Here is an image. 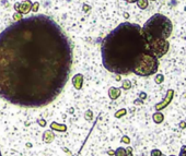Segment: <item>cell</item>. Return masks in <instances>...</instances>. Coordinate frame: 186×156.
Returning <instances> with one entry per match:
<instances>
[{
	"label": "cell",
	"instance_id": "cell-10",
	"mask_svg": "<svg viewBox=\"0 0 186 156\" xmlns=\"http://www.w3.org/2000/svg\"><path fill=\"white\" fill-rule=\"evenodd\" d=\"M137 6L140 9H146L148 7V0H137Z\"/></svg>",
	"mask_w": 186,
	"mask_h": 156
},
{
	"label": "cell",
	"instance_id": "cell-25",
	"mask_svg": "<svg viewBox=\"0 0 186 156\" xmlns=\"http://www.w3.org/2000/svg\"><path fill=\"white\" fill-rule=\"evenodd\" d=\"M0 156H2V155H1V152H0Z\"/></svg>",
	"mask_w": 186,
	"mask_h": 156
},
{
	"label": "cell",
	"instance_id": "cell-16",
	"mask_svg": "<svg viewBox=\"0 0 186 156\" xmlns=\"http://www.w3.org/2000/svg\"><path fill=\"white\" fill-rule=\"evenodd\" d=\"M151 156H164V155H163L162 152H161L160 150L154 149V150H152V151H151Z\"/></svg>",
	"mask_w": 186,
	"mask_h": 156
},
{
	"label": "cell",
	"instance_id": "cell-18",
	"mask_svg": "<svg viewBox=\"0 0 186 156\" xmlns=\"http://www.w3.org/2000/svg\"><path fill=\"white\" fill-rule=\"evenodd\" d=\"M179 156H186V145H183V146L181 147Z\"/></svg>",
	"mask_w": 186,
	"mask_h": 156
},
{
	"label": "cell",
	"instance_id": "cell-19",
	"mask_svg": "<svg viewBox=\"0 0 186 156\" xmlns=\"http://www.w3.org/2000/svg\"><path fill=\"white\" fill-rule=\"evenodd\" d=\"M131 152H133V149H131V147H127V149H126V156H133Z\"/></svg>",
	"mask_w": 186,
	"mask_h": 156
},
{
	"label": "cell",
	"instance_id": "cell-11",
	"mask_svg": "<svg viewBox=\"0 0 186 156\" xmlns=\"http://www.w3.org/2000/svg\"><path fill=\"white\" fill-rule=\"evenodd\" d=\"M51 128L55 129V130H57V131H65L66 130V126H63V124H56V122L51 124Z\"/></svg>",
	"mask_w": 186,
	"mask_h": 156
},
{
	"label": "cell",
	"instance_id": "cell-27",
	"mask_svg": "<svg viewBox=\"0 0 186 156\" xmlns=\"http://www.w3.org/2000/svg\"><path fill=\"white\" fill-rule=\"evenodd\" d=\"M142 156H146V155H142Z\"/></svg>",
	"mask_w": 186,
	"mask_h": 156
},
{
	"label": "cell",
	"instance_id": "cell-4",
	"mask_svg": "<svg viewBox=\"0 0 186 156\" xmlns=\"http://www.w3.org/2000/svg\"><path fill=\"white\" fill-rule=\"evenodd\" d=\"M158 58L152 55L149 50H147L140 58L137 67L134 70V73L139 76H150L158 71Z\"/></svg>",
	"mask_w": 186,
	"mask_h": 156
},
{
	"label": "cell",
	"instance_id": "cell-3",
	"mask_svg": "<svg viewBox=\"0 0 186 156\" xmlns=\"http://www.w3.org/2000/svg\"><path fill=\"white\" fill-rule=\"evenodd\" d=\"M141 30L148 50L158 59L163 57L170 48L167 38L173 31V24L170 19L157 13L147 21Z\"/></svg>",
	"mask_w": 186,
	"mask_h": 156
},
{
	"label": "cell",
	"instance_id": "cell-28",
	"mask_svg": "<svg viewBox=\"0 0 186 156\" xmlns=\"http://www.w3.org/2000/svg\"><path fill=\"white\" fill-rule=\"evenodd\" d=\"M152 1H154V0H152Z\"/></svg>",
	"mask_w": 186,
	"mask_h": 156
},
{
	"label": "cell",
	"instance_id": "cell-12",
	"mask_svg": "<svg viewBox=\"0 0 186 156\" xmlns=\"http://www.w3.org/2000/svg\"><path fill=\"white\" fill-rule=\"evenodd\" d=\"M115 156H126V149L124 147H118L115 151Z\"/></svg>",
	"mask_w": 186,
	"mask_h": 156
},
{
	"label": "cell",
	"instance_id": "cell-7",
	"mask_svg": "<svg viewBox=\"0 0 186 156\" xmlns=\"http://www.w3.org/2000/svg\"><path fill=\"white\" fill-rule=\"evenodd\" d=\"M82 83H83V76H82V74H76V76L72 78V84H73V86L76 87L77 90L81 89Z\"/></svg>",
	"mask_w": 186,
	"mask_h": 156
},
{
	"label": "cell",
	"instance_id": "cell-26",
	"mask_svg": "<svg viewBox=\"0 0 186 156\" xmlns=\"http://www.w3.org/2000/svg\"><path fill=\"white\" fill-rule=\"evenodd\" d=\"M170 156H175V155H170Z\"/></svg>",
	"mask_w": 186,
	"mask_h": 156
},
{
	"label": "cell",
	"instance_id": "cell-23",
	"mask_svg": "<svg viewBox=\"0 0 186 156\" xmlns=\"http://www.w3.org/2000/svg\"><path fill=\"white\" fill-rule=\"evenodd\" d=\"M128 3H134V2H137V0H126Z\"/></svg>",
	"mask_w": 186,
	"mask_h": 156
},
{
	"label": "cell",
	"instance_id": "cell-1",
	"mask_svg": "<svg viewBox=\"0 0 186 156\" xmlns=\"http://www.w3.org/2000/svg\"><path fill=\"white\" fill-rule=\"evenodd\" d=\"M72 46L53 19L32 15L0 34V97L21 107H42L63 92Z\"/></svg>",
	"mask_w": 186,
	"mask_h": 156
},
{
	"label": "cell",
	"instance_id": "cell-15",
	"mask_svg": "<svg viewBox=\"0 0 186 156\" xmlns=\"http://www.w3.org/2000/svg\"><path fill=\"white\" fill-rule=\"evenodd\" d=\"M130 87H131V83H130L129 80H125L123 82V89H125V90H129Z\"/></svg>",
	"mask_w": 186,
	"mask_h": 156
},
{
	"label": "cell",
	"instance_id": "cell-5",
	"mask_svg": "<svg viewBox=\"0 0 186 156\" xmlns=\"http://www.w3.org/2000/svg\"><path fill=\"white\" fill-rule=\"evenodd\" d=\"M173 96H174V91H173V90H167L166 95H165L164 99H163L161 103L157 104V105H156V109L159 111V110H161V109H163V108H165L167 105H170V103L172 102V99H173Z\"/></svg>",
	"mask_w": 186,
	"mask_h": 156
},
{
	"label": "cell",
	"instance_id": "cell-17",
	"mask_svg": "<svg viewBox=\"0 0 186 156\" xmlns=\"http://www.w3.org/2000/svg\"><path fill=\"white\" fill-rule=\"evenodd\" d=\"M126 114V109H121L119 111H117L116 114H115V117L116 118H119V117H122V116H124Z\"/></svg>",
	"mask_w": 186,
	"mask_h": 156
},
{
	"label": "cell",
	"instance_id": "cell-24",
	"mask_svg": "<svg viewBox=\"0 0 186 156\" xmlns=\"http://www.w3.org/2000/svg\"><path fill=\"white\" fill-rule=\"evenodd\" d=\"M146 96L147 95L144 94V93H141V94H140V97H141V98H146Z\"/></svg>",
	"mask_w": 186,
	"mask_h": 156
},
{
	"label": "cell",
	"instance_id": "cell-8",
	"mask_svg": "<svg viewBox=\"0 0 186 156\" xmlns=\"http://www.w3.org/2000/svg\"><path fill=\"white\" fill-rule=\"evenodd\" d=\"M108 95L112 99L118 98V96H121V90L116 89V87H111L108 91Z\"/></svg>",
	"mask_w": 186,
	"mask_h": 156
},
{
	"label": "cell",
	"instance_id": "cell-9",
	"mask_svg": "<svg viewBox=\"0 0 186 156\" xmlns=\"http://www.w3.org/2000/svg\"><path fill=\"white\" fill-rule=\"evenodd\" d=\"M152 119H153V121L156 122V124H161V122H163V120H164V116H163V114H161L160 111H157V113H154L153 115H152Z\"/></svg>",
	"mask_w": 186,
	"mask_h": 156
},
{
	"label": "cell",
	"instance_id": "cell-6",
	"mask_svg": "<svg viewBox=\"0 0 186 156\" xmlns=\"http://www.w3.org/2000/svg\"><path fill=\"white\" fill-rule=\"evenodd\" d=\"M14 9L20 12L21 14H26L32 9V2H31L30 0H26V1H23V2L16 3L14 5Z\"/></svg>",
	"mask_w": 186,
	"mask_h": 156
},
{
	"label": "cell",
	"instance_id": "cell-20",
	"mask_svg": "<svg viewBox=\"0 0 186 156\" xmlns=\"http://www.w3.org/2000/svg\"><path fill=\"white\" fill-rule=\"evenodd\" d=\"M122 142H124V143H129L130 142V140H129V138L128 136H123V139H122Z\"/></svg>",
	"mask_w": 186,
	"mask_h": 156
},
{
	"label": "cell",
	"instance_id": "cell-22",
	"mask_svg": "<svg viewBox=\"0 0 186 156\" xmlns=\"http://www.w3.org/2000/svg\"><path fill=\"white\" fill-rule=\"evenodd\" d=\"M37 8H38V3H35V5H34V9H32L33 10V11H37Z\"/></svg>",
	"mask_w": 186,
	"mask_h": 156
},
{
	"label": "cell",
	"instance_id": "cell-14",
	"mask_svg": "<svg viewBox=\"0 0 186 156\" xmlns=\"http://www.w3.org/2000/svg\"><path fill=\"white\" fill-rule=\"evenodd\" d=\"M163 81H164V76H163V74H157V76H154V82H156L157 84H161Z\"/></svg>",
	"mask_w": 186,
	"mask_h": 156
},
{
	"label": "cell",
	"instance_id": "cell-2",
	"mask_svg": "<svg viewBox=\"0 0 186 156\" xmlns=\"http://www.w3.org/2000/svg\"><path fill=\"white\" fill-rule=\"evenodd\" d=\"M147 48L141 26L125 22L103 38L101 45L103 66L116 74L134 73Z\"/></svg>",
	"mask_w": 186,
	"mask_h": 156
},
{
	"label": "cell",
	"instance_id": "cell-13",
	"mask_svg": "<svg viewBox=\"0 0 186 156\" xmlns=\"http://www.w3.org/2000/svg\"><path fill=\"white\" fill-rule=\"evenodd\" d=\"M53 139H54V136H53V133H51V131H47V132H45L44 140H46V142H51Z\"/></svg>",
	"mask_w": 186,
	"mask_h": 156
},
{
	"label": "cell",
	"instance_id": "cell-21",
	"mask_svg": "<svg viewBox=\"0 0 186 156\" xmlns=\"http://www.w3.org/2000/svg\"><path fill=\"white\" fill-rule=\"evenodd\" d=\"M179 127H181L182 129H184V128H186V124H185V121H182L181 124H179Z\"/></svg>",
	"mask_w": 186,
	"mask_h": 156
}]
</instances>
